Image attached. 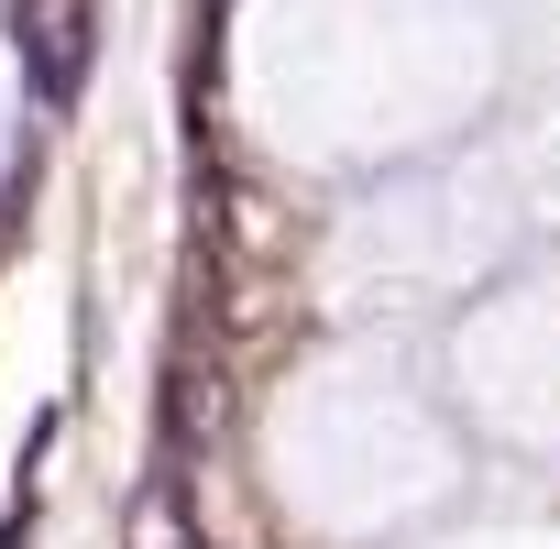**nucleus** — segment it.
<instances>
[{
    "instance_id": "nucleus-1",
    "label": "nucleus",
    "mask_w": 560,
    "mask_h": 549,
    "mask_svg": "<svg viewBox=\"0 0 560 549\" xmlns=\"http://www.w3.org/2000/svg\"><path fill=\"white\" fill-rule=\"evenodd\" d=\"M23 78H34V100L89 89V0H23Z\"/></svg>"
},
{
    "instance_id": "nucleus-2",
    "label": "nucleus",
    "mask_w": 560,
    "mask_h": 549,
    "mask_svg": "<svg viewBox=\"0 0 560 549\" xmlns=\"http://www.w3.org/2000/svg\"><path fill=\"white\" fill-rule=\"evenodd\" d=\"M121 549H198V516H187V494H176L165 472L121 505Z\"/></svg>"
}]
</instances>
